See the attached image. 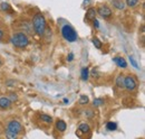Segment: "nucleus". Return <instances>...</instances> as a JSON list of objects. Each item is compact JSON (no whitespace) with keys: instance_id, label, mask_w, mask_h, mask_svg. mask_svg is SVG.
<instances>
[{"instance_id":"6ab92c4d","label":"nucleus","mask_w":145,"mask_h":139,"mask_svg":"<svg viewBox=\"0 0 145 139\" xmlns=\"http://www.w3.org/2000/svg\"><path fill=\"white\" fill-rule=\"evenodd\" d=\"M0 10H2V11H5V13L11 11V6H10L9 3H7V2H2V3L0 5Z\"/></svg>"},{"instance_id":"f8f14e48","label":"nucleus","mask_w":145,"mask_h":139,"mask_svg":"<svg viewBox=\"0 0 145 139\" xmlns=\"http://www.w3.org/2000/svg\"><path fill=\"white\" fill-rule=\"evenodd\" d=\"M96 15H97V13H96V9L95 8H88L87 9V11H86V16H85V19L86 20H88V21H91L93 19H95L96 18Z\"/></svg>"},{"instance_id":"412c9836","label":"nucleus","mask_w":145,"mask_h":139,"mask_svg":"<svg viewBox=\"0 0 145 139\" xmlns=\"http://www.w3.org/2000/svg\"><path fill=\"white\" fill-rule=\"evenodd\" d=\"M93 44H94V46H95L96 48H98V50H101V48H102V46H103L102 42H101L98 38H96V37H94V38H93Z\"/></svg>"},{"instance_id":"dca6fc26","label":"nucleus","mask_w":145,"mask_h":139,"mask_svg":"<svg viewBox=\"0 0 145 139\" xmlns=\"http://www.w3.org/2000/svg\"><path fill=\"white\" fill-rule=\"evenodd\" d=\"M80 77H82V80L83 81H87L88 80V77H89V70L87 66H85V68H83L82 69V72H80Z\"/></svg>"},{"instance_id":"1a4fd4ad","label":"nucleus","mask_w":145,"mask_h":139,"mask_svg":"<svg viewBox=\"0 0 145 139\" xmlns=\"http://www.w3.org/2000/svg\"><path fill=\"white\" fill-rule=\"evenodd\" d=\"M11 105H12V101H11L8 97H2V98H0V109L6 110V109H9Z\"/></svg>"},{"instance_id":"cd10ccee","label":"nucleus","mask_w":145,"mask_h":139,"mask_svg":"<svg viewBox=\"0 0 145 139\" xmlns=\"http://www.w3.org/2000/svg\"><path fill=\"white\" fill-rule=\"evenodd\" d=\"M67 61H68V62H72V61H74V54H72V53H69V54L67 55Z\"/></svg>"},{"instance_id":"5701e85b","label":"nucleus","mask_w":145,"mask_h":139,"mask_svg":"<svg viewBox=\"0 0 145 139\" xmlns=\"http://www.w3.org/2000/svg\"><path fill=\"white\" fill-rule=\"evenodd\" d=\"M140 0H126V6L129 8H134L135 6H137Z\"/></svg>"},{"instance_id":"f257e3e1","label":"nucleus","mask_w":145,"mask_h":139,"mask_svg":"<svg viewBox=\"0 0 145 139\" xmlns=\"http://www.w3.org/2000/svg\"><path fill=\"white\" fill-rule=\"evenodd\" d=\"M25 129L22 127V124L20 121L16 119H11L7 122V127H6V136L8 138H17L19 135L24 134Z\"/></svg>"},{"instance_id":"9b49d317","label":"nucleus","mask_w":145,"mask_h":139,"mask_svg":"<svg viewBox=\"0 0 145 139\" xmlns=\"http://www.w3.org/2000/svg\"><path fill=\"white\" fill-rule=\"evenodd\" d=\"M55 126H56L57 131H59V132H65L66 129H67V123L64 120H61V119H58L55 123Z\"/></svg>"},{"instance_id":"aec40b11","label":"nucleus","mask_w":145,"mask_h":139,"mask_svg":"<svg viewBox=\"0 0 145 139\" xmlns=\"http://www.w3.org/2000/svg\"><path fill=\"white\" fill-rule=\"evenodd\" d=\"M88 101H89V99H88L87 95H85V94H82L80 95V98H79V104L85 105V104L88 103Z\"/></svg>"},{"instance_id":"a211bd4d","label":"nucleus","mask_w":145,"mask_h":139,"mask_svg":"<svg viewBox=\"0 0 145 139\" xmlns=\"http://www.w3.org/2000/svg\"><path fill=\"white\" fill-rule=\"evenodd\" d=\"M106 129L108 131H114L117 129V123L116 122H113V121H108L106 123Z\"/></svg>"},{"instance_id":"39448f33","label":"nucleus","mask_w":145,"mask_h":139,"mask_svg":"<svg viewBox=\"0 0 145 139\" xmlns=\"http://www.w3.org/2000/svg\"><path fill=\"white\" fill-rule=\"evenodd\" d=\"M124 89L128 92H133L137 89V82L133 75L128 74L126 76H124Z\"/></svg>"},{"instance_id":"c756f323","label":"nucleus","mask_w":145,"mask_h":139,"mask_svg":"<svg viewBox=\"0 0 145 139\" xmlns=\"http://www.w3.org/2000/svg\"><path fill=\"white\" fill-rule=\"evenodd\" d=\"M68 102H69V100H68L67 98H65V99H64V103H68Z\"/></svg>"},{"instance_id":"4468645a","label":"nucleus","mask_w":145,"mask_h":139,"mask_svg":"<svg viewBox=\"0 0 145 139\" xmlns=\"http://www.w3.org/2000/svg\"><path fill=\"white\" fill-rule=\"evenodd\" d=\"M112 5L114 8H116L117 10H124L125 9V3L123 0H112Z\"/></svg>"},{"instance_id":"2eb2a0df","label":"nucleus","mask_w":145,"mask_h":139,"mask_svg":"<svg viewBox=\"0 0 145 139\" xmlns=\"http://www.w3.org/2000/svg\"><path fill=\"white\" fill-rule=\"evenodd\" d=\"M116 87H118L120 90H123L124 89V74L120 73L116 77Z\"/></svg>"},{"instance_id":"a878e982","label":"nucleus","mask_w":145,"mask_h":139,"mask_svg":"<svg viewBox=\"0 0 145 139\" xmlns=\"http://www.w3.org/2000/svg\"><path fill=\"white\" fill-rule=\"evenodd\" d=\"M91 23H93V26H94L96 29H98V28H99V21H98L96 18H95V19H93V20H91Z\"/></svg>"},{"instance_id":"9d476101","label":"nucleus","mask_w":145,"mask_h":139,"mask_svg":"<svg viewBox=\"0 0 145 139\" xmlns=\"http://www.w3.org/2000/svg\"><path fill=\"white\" fill-rule=\"evenodd\" d=\"M113 61H114V63H115L118 68H121V69H126L127 68L126 60H125L124 57H122V56H115V57L113 58Z\"/></svg>"},{"instance_id":"b1692460","label":"nucleus","mask_w":145,"mask_h":139,"mask_svg":"<svg viewBox=\"0 0 145 139\" xmlns=\"http://www.w3.org/2000/svg\"><path fill=\"white\" fill-rule=\"evenodd\" d=\"M128 60H129L131 64H132V65H133L135 69H138V68H140V66H138V64L136 63V61L134 60V57H133V56H131V55H129V56H128Z\"/></svg>"},{"instance_id":"7ed1b4c3","label":"nucleus","mask_w":145,"mask_h":139,"mask_svg":"<svg viewBox=\"0 0 145 139\" xmlns=\"http://www.w3.org/2000/svg\"><path fill=\"white\" fill-rule=\"evenodd\" d=\"M31 25L34 27V32L37 35H39V36H42L44 30H45V28L47 26L46 18H45V16L41 13H37L36 15H34V17H33Z\"/></svg>"},{"instance_id":"4be33fe9","label":"nucleus","mask_w":145,"mask_h":139,"mask_svg":"<svg viewBox=\"0 0 145 139\" xmlns=\"http://www.w3.org/2000/svg\"><path fill=\"white\" fill-rule=\"evenodd\" d=\"M6 38H7V32H6L2 27H0V42L5 43Z\"/></svg>"},{"instance_id":"f3484780","label":"nucleus","mask_w":145,"mask_h":139,"mask_svg":"<svg viewBox=\"0 0 145 139\" xmlns=\"http://www.w3.org/2000/svg\"><path fill=\"white\" fill-rule=\"evenodd\" d=\"M105 103V100L103 99V98H95L94 100H93V107H101V105H103V104Z\"/></svg>"},{"instance_id":"20e7f679","label":"nucleus","mask_w":145,"mask_h":139,"mask_svg":"<svg viewBox=\"0 0 145 139\" xmlns=\"http://www.w3.org/2000/svg\"><path fill=\"white\" fill-rule=\"evenodd\" d=\"M61 35H63L64 39H66L69 43L77 40V33L71 25H64L61 27Z\"/></svg>"},{"instance_id":"0eeeda50","label":"nucleus","mask_w":145,"mask_h":139,"mask_svg":"<svg viewBox=\"0 0 145 139\" xmlns=\"http://www.w3.org/2000/svg\"><path fill=\"white\" fill-rule=\"evenodd\" d=\"M88 132H91V127H89V124L86 123V122L79 123L78 130H77L76 135H77L78 137H83V135H86V134H88Z\"/></svg>"},{"instance_id":"c85d7f7f","label":"nucleus","mask_w":145,"mask_h":139,"mask_svg":"<svg viewBox=\"0 0 145 139\" xmlns=\"http://www.w3.org/2000/svg\"><path fill=\"white\" fill-rule=\"evenodd\" d=\"M94 115H95V113H94L91 110H88V111H87V113H86V116H87L88 118H93V116H94Z\"/></svg>"},{"instance_id":"bb28decb","label":"nucleus","mask_w":145,"mask_h":139,"mask_svg":"<svg viewBox=\"0 0 145 139\" xmlns=\"http://www.w3.org/2000/svg\"><path fill=\"white\" fill-rule=\"evenodd\" d=\"M98 75H99V73H98L97 69H94L93 71H91V76H94V77H97Z\"/></svg>"},{"instance_id":"6e6552de","label":"nucleus","mask_w":145,"mask_h":139,"mask_svg":"<svg viewBox=\"0 0 145 139\" xmlns=\"http://www.w3.org/2000/svg\"><path fill=\"white\" fill-rule=\"evenodd\" d=\"M37 117H38L39 121L41 122V123H45V124H47V126H50V124L53 123V118H52L50 116L46 115V113H38Z\"/></svg>"},{"instance_id":"f03ea898","label":"nucleus","mask_w":145,"mask_h":139,"mask_svg":"<svg viewBox=\"0 0 145 139\" xmlns=\"http://www.w3.org/2000/svg\"><path fill=\"white\" fill-rule=\"evenodd\" d=\"M11 44L17 47V48H26L29 45V37L27 36V34H25L24 32H16L14 33L11 38H10Z\"/></svg>"},{"instance_id":"7c9ffc66","label":"nucleus","mask_w":145,"mask_h":139,"mask_svg":"<svg viewBox=\"0 0 145 139\" xmlns=\"http://www.w3.org/2000/svg\"><path fill=\"white\" fill-rule=\"evenodd\" d=\"M2 65V61H1V58H0V66Z\"/></svg>"},{"instance_id":"423d86ee","label":"nucleus","mask_w":145,"mask_h":139,"mask_svg":"<svg viewBox=\"0 0 145 139\" xmlns=\"http://www.w3.org/2000/svg\"><path fill=\"white\" fill-rule=\"evenodd\" d=\"M96 13H97V15H99L101 17L104 18V19H109V18H112V16H113L112 9L109 8L108 6H106V5H101L96 9Z\"/></svg>"},{"instance_id":"393cba45","label":"nucleus","mask_w":145,"mask_h":139,"mask_svg":"<svg viewBox=\"0 0 145 139\" xmlns=\"http://www.w3.org/2000/svg\"><path fill=\"white\" fill-rule=\"evenodd\" d=\"M8 98L14 102V101H17L18 100V95L16 94V93H10L9 95H8Z\"/></svg>"},{"instance_id":"ddd939ff","label":"nucleus","mask_w":145,"mask_h":139,"mask_svg":"<svg viewBox=\"0 0 145 139\" xmlns=\"http://www.w3.org/2000/svg\"><path fill=\"white\" fill-rule=\"evenodd\" d=\"M52 36H53V30H52V28L48 27V26H46V28H45V30H44V34H42V37L45 38V42H46V43H49V42L52 40Z\"/></svg>"}]
</instances>
